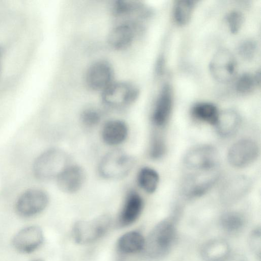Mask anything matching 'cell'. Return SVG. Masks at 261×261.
<instances>
[{"mask_svg":"<svg viewBox=\"0 0 261 261\" xmlns=\"http://www.w3.org/2000/svg\"><path fill=\"white\" fill-rule=\"evenodd\" d=\"M176 231L174 223L170 219L159 222L145 241L146 255L153 259L161 258L169 252L174 244Z\"/></svg>","mask_w":261,"mask_h":261,"instance_id":"6da1fadb","label":"cell"},{"mask_svg":"<svg viewBox=\"0 0 261 261\" xmlns=\"http://www.w3.org/2000/svg\"><path fill=\"white\" fill-rule=\"evenodd\" d=\"M69 165L70 158L61 149L49 148L41 153L35 160L33 171L35 176L41 180L57 178Z\"/></svg>","mask_w":261,"mask_h":261,"instance_id":"7a4b0ae2","label":"cell"},{"mask_svg":"<svg viewBox=\"0 0 261 261\" xmlns=\"http://www.w3.org/2000/svg\"><path fill=\"white\" fill-rule=\"evenodd\" d=\"M134 158L123 150L115 149L107 153L98 165V172L103 178L116 180L124 178L134 166Z\"/></svg>","mask_w":261,"mask_h":261,"instance_id":"3957f363","label":"cell"},{"mask_svg":"<svg viewBox=\"0 0 261 261\" xmlns=\"http://www.w3.org/2000/svg\"><path fill=\"white\" fill-rule=\"evenodd\" d=\"M111 222L108 215L100 216L91 220L78 221L72 229L74 240L80 244L92 243L107 233Z\"/></svg>","mask_w":261,"mask_h":261,"instance_id":"277c9868","label":"cell"},{"mask_svg":"<svg viewBox=\"0 0 261 261\" xmlns=\"http://www.w3.org/2000/svg\"><path fill=\"white\" fill-rule=\"evenodd\" d=\"M219 154L217 149L210 145H199L190 149L185 155L184 163L193 171L217 169Z\"/></svg>","mask_w":261,"mask_h":261,"instance_id":"5b68a950","label":"cell"},{"mask_svg":"<svg viewBox=\"0 0 261 261\" xmlns=\"http://www.w3.org/2000/svg\"><path fill=\"white\" fill-rule=\"evenodd\" d=\"M139 94L138 88L130 83L113 82L102 91L101 98L107 106L118 109L132 104L138 98Z\"/></svg>","mask_w":261,"mask_h":261,"instance_id":"8992f818","label":"cell"},{"mask_svg":"<svg viewBox=\"0 0 261 261\" xmlns=\"http://www.w3.org/2000/svg\"><path fill=\"white\" fill-rule=\"evenodd\" d=\"M48 202L49 197L44 191L31 189L19 196L15 204V210L21 217H31L42 212Z\"/></svg>","mask_w":261,"mask_h":261,"instance_id":"52a82bcc","label":"cell"},{"mask_svg":"<svg viewBox=\"0 0 261 261\" xmlns=\"http://www.w3.org/2000/svg\"><path fill=\"white\" fill-rule=\"evenodd\" d=\"M259 153V147L256 142L250 139H243L230 147L227 158L231 166L242 168L254 162L258 156Z\"/></svg>","mask_w":261,"mask_h":261,"instance_id":"ba28073f","label":"cell"},{"mask_svg":"<svg viewBox=\"0 0 261 261\" xmlns=\"http://www.w3.org/2000/svg\"><path fill=\"white\" fill-rule=\"evenodd\" d=\"M216 169L194 171L187 176L183 185L185 194L189 197L195 198L206 193L218 178Z\"/></svg>","mask_w":261,"mask_h":261,"instance_id":"9c48e42d","label":"cell"},{"mask_svg":"<svg viewBox=\"0 0 261 261\" xmlns=\"http://www.w3.org/2000/svg\"><path fill=\"white\" fill-rule=\"evenodd\" d=\"M236 67L234 57L227 49L221 48L214 54L210 64L212 76L221 83L229 82L234 76Z\"/></svg>","mask_w":261,"mask_h":261,"instance_id":"30bf717a","label":"cell"},{"mask_svg":"<svg viewBox=\"0 0 261 261\" xmlns=\"http://www.w3.org/2000/svg\"><path fill=\"white\" fill-rule=\"evenodd\" d=\"M44 236L41 229L35 225L25 227L18 231L12 239V245L18 252L30 253L42 244Z\"/></svg>","mask_w":261,"mask_h":261,"instance_id":"8fae6325","label":"cell"},{"mask_svg":"<svg viewBox=\"0 0 261 261\" xmlns=\"http://www.w3.org/2000/svg\"><path fill=\"white\" fill-rule=\"evenodd\" d=\"M113 70L110 63L99 61L93 63L88 69L86 82L91 89L102 91L113 82Z\"/></svg>","mask_w":261,"mask_h":261,"instance_id":"7c38bea8","label":"cell"},{"mask_svg":"<svg viewBox=\"0 0 261 261\" xmlns=\"http://www.w3.org/2000/svg\"><path fill=\"white\" fill-rule=\"evenodd\" d=\"M143 207V199L140 194L134 190L128 191L118 216V224L125 227L134 223L140 217Z\"/></svg>","mask_w":261,"mask_h":261,"instance_id":"4fadbf2b","label":"cell"},{"mask_svg":"<svg viewBox=\"0 0 261 261\" xmlns=\"http://www.w3.org/2000/svg\"><path fill=\"white\" fill-rule=\"evenodd\" d=\"M86 174L83 168L77 165H69L56 178L58 188L66 193H74L83 186Z\"/></svg>","mask_w":261,"mask_h":261,"instance_id":"5bb4252c","label":"cell"},{"mask_svg":"<svg viewBox=\"0 0 261 261\" xmlns=\"http://www.w3.org/2000/svg\"><path fill=\"white\" fill-rule=\"evenodd\" d=\"M172 106L171 87L165 85L158 96L151 115L152 122L155 126L161 127L166 125L170 118Z\"/></svg>","mask_w":261,"mask_h":261,"instance_id":"9a60e30c","label":"cell"},{"mask_svg":"<svg viewBox=\"0 0 261 261\" xmlns=\"http://www.w3.org/2000/svg\"><path fill=\"white\" fill-rule=\"evenodd\" d=\"M128 134L126 123L120 119H111L103 125L101 136L103 142L108 145L115 146L123 143Z\"/></svg>","mask_w":261,"mask_h":261,"instance_id":"2e32d148","label":"cell"},{"mask_svg":"<svg viewBox=\"0 0 261 261\" xmlns=\"http://www.w3.org/2000/svg\"><path fill=\"white\" fill-rule=\"evenodd\" d=\"M134 24L124 22L115 27L108 35V43L113 48L121 50L131 45L135 36Z\"/></svg>","mask_w":261,"mask_h":261,"instance_id":"e0dca14e","label":"cell"},{"mask_svg":"<svg viewBox=\"0 0 261 261\" xmlns=\"http://www.w3.org/2000/svg\"><path fill=\"white\" fill-rule=\"evenodd\" d=\"M250 186L248 178L244 176L235 177L223 186L221 197L225 202H233L246 194Z\"/></svg>","mask_w":261,"mask_h":261,"instance_id":"ac0fdd59","label":"cell"},{"mask_svg":"<svg viewBox=\"0 0 261 261\" xmlns=\"http://www.w3.org/2000/svg\"><path fill=\"white\" fill-rule=\"evenodd\" d=\"M241 117L239 113L233 110H227L219 113L216 126L220 136L228 137L233 135L239 129Z\"/></svg>","mask_w":261,"mask_h":261,"instance_id":"d6986e66","label":"cell"},{"mask_svg":"<svg viewBox=\"0 0 261 261\" xmlns=\"http://www.w3.org/2000/svg\"><path fill=\"white\" fill-rule=\"evenodd\" d=\"M200 252L205 261H220L230 254V248L226 241L215 239L204 243Z\"/></svg>","mask_w":261,"mask_h":261,"instance_id":"ffe728a7","label":"cell"},{"mask_svg":"<svg viewBox=\"0 0 261 261\" xmlns=\"http://www.w3.org/2000/svg\"><path fill=\"white\" fill-rule=\"evenodd\" d=\"M145 239L137 231H130L122 235L118 239V250L124 254H133L144 249Z\"/></svg>","mask_w":261,"mask_h":261,"instance_id":"44dd1931","label":"cell"},{"mask_svg":"<svg viewBox=\"0 0 261 261\" xmlns=\"http://www.w3.org/2000/svg\"><path fill=\"white\" fill-rule=\"evenodd\" d=\"M217 108L210 102H199L192 109L193 116L199 121L215 125L219 115Z\"/></svg>","mask_w":261,"mask_h":261,"instance_id":"7402d4cb","label":"cell"},{"mask_svg":"<svg viewBox=\"0 0 261 261\" xmlns=\"http://www.w3.org/2000/svg\"><path fill=\"white\" fill-rule=\"evenodd\" d=\"M159 179L157 171L149 167L141 168L137 176L139 186L148 193H153L155 192L159 185Z\"/></svg>","mask_w":261,"mask_h":261,"instance_id":"603a6c76","label":"cell"},{"mask_svg":"<svg viewBox=\"0 0 261 261\" xmlns=\"http://www.w3.org/2000/svg\"><path fill=\"white\" fill-rule=\"evenodd\" d=\"M195 5L193 0H178L173 8V15L176 22L179 24H185L191 18Z\"/></svg>","mask_w":261,"mask_h":261,"instance_id":"cb8c5ba5","label":"cell"},{"mask_svg":"<svg viewBox=\"0 0 261 261\" xmlns=\"http://www.w3.org/2000/svg\"><path fill=\"white\" fill-rule=\"evenodd\" d=\"M244 219L242 215L236 212H228L223 214L220 218V224L227 232H236L243 226Z\"/></svg>","mask_w":261,"mask_h":261,"instance_id":"d4e9b609","label":"cell"},{"mask_svg":"<svg viewBox=\"0 0 261 261\" xmlns=\"http://www.w3.org/2000/svg\"><path fill=\"white\" fill-rule=\"evenodd\" d=\"M142 5L136 1L119 0L112 5V12L115 16H123L141 10Z\"/></svg>","mask_w":261,"mask_h":261,"instance_id":"484cf974","label":"cell"},{"mask_svg":"<svg viewBox=\"0 0 261 261\" xmlns=\"http://www.w3.org/2000/svg\"><path fill=\"white\" fill-rule=\"evenodd\" d=\"M260 81V72L255 74L244 73L238 80L236 83L237 90L242 93H248L251 92L257 85H259Z\"/></svg>","mask_w":261,"mask_h":261,"instance_id":"4316f807","label":"cell"},{"mask_svg":"<svg viewBox=\"0 0 261 261\" xmlns=\"http://www.w3.org/2000/svg\"><path fill=\"white\" fill-rule=\"evenodd\" d=\"M166 150V146L163 138L158 134H153L151 137L149 147V156L154 160L162 158Z\"/></svg>","mask_w":261,"mask_h":261,"instance_id":"83f0119b","label":"cell"},{"mask_svg":"<svg viewBox=\"0 0 261 261\" xmlns=\"http://www.w3.org/2000/svg\"><path fill=\"white\" fill-rule=\"evenodd\" d=\"M101 115L97 110L90 108L85 109L81 114V120L86 126L91 127L97 125L100 121Z\"/></svg>","mask_w":261,"mask_h":261,"instance_id":"f1b7e54d","label":"cell"},{"mask_svg":"<svg viewBox=\"0 0 261 261\" xmlns=\"http://www.w3.org/2000/svg\"><path fill=\"white\" fill-rule=\"evenodd\" d=\"M226 20L232 33H236L239 30L243 22V16L237 11L229 13L226 16Z\"/></svg>","mask_w":261,"mask_h":261,"instance_id":"f546056e","label":"cell"},{"mask_svg":"<svg viewBox=\"0 0 261 261\" xmlns=\"http://www.w3.org/2000/svg\"><path fill=\"white\" fill-rule=\"evenodd\" d=\"M260 231L256 229L253 231L249 239V244L253 252L257 255L260 254Z\"/></svg>","mask_w":261,"mask_h":261,"instance_id":"4dcf8cb0","label":"cell"},{"mask_svg":"<svg viewBox=\"0 0 261 261\" xmlns=\"http://www.w3.org/2000/svg\"><path fill=\"white\" fill-rule=\"evenodd\" d=\"M255 49L256 46L254 42L247 40L240 45L239 51L244 57L249 59L253 56Z\"/></svg>","mask_w":261,"mask_h":261,"instance_id":"1f68e13d","label":"cell"},{"mask_svg":"<svg viewBox=\"0 0 261 261\" xmlns=\"http://www.w3.org/2000/svg\"><path fill=\"white\" fill-rule=\"evenodd\" d=\"M220 261H242L241 258L238 255L230 254Z\"/></svg>","mask_w":261,"mask_h":261,"instance_id":"d6a6232c","label":"cell"},{"mask_svg":"<svg viewBox=\"0 0 261 261\" xmlns=\"http://www.w3.org/2000/svg\"><path fill=\"white\" fill-rule=\"evenodd\" d=\"M31 261H43V260H41V259H35Z\"/></svg>","mask_w":261,"mask_h":261,"instance_id":"836d02e7","label":"cell"}]
</instances>
